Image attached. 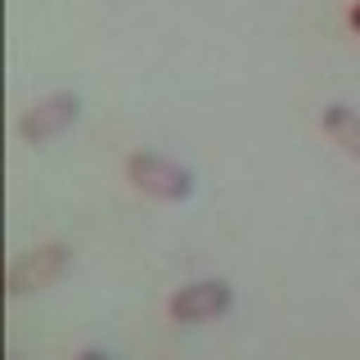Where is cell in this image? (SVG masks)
Segmentation results:
<instances>
[{"instance_id":"obj_7","label":"cell","mask_w":360,"mask_h":360,"mask_svg":"<svg viewBox=\"0 0 360 360\" xmlns=\"http://www.w3.org/2000/svg\"><path fill=\"white\" fill-rule=\"evenodd\" d=\"M352 27L360 32V5H352Z\"/></svg>"},{"instance_id":"obj_1","label":"cell","mask_w":360,"mask_h":360,"mask_svg":"<svg viewBox=\"0 0 360 360\" xmlns=\"http://www.w3.org/2000/svg\"><path fill=\"white\" fill-rule=\"evenodd\" d=\"M127 180L140 189V194L162 198V202H180V198L194 194V176H189L180 162H172V158H158V153H131Z\"/></svg>"},{"instance_id":"obj_5","label":"cell","mask_w":360,"mask_h":360,"mask_svg":"<svg viewBox=\"0 0 360 360\" xmlns=\"http://www.w3.org/2000/svg\"><path fill=\"white\" fill-rule=\"evenodd\" d=\"M320 122H324V131L333 135V144H342V153L360 158V112H352L347 104H329Z\"/></svg>"},{"instance_id":"obj_6","label":"cell","mask_w":360,"mask_h":360,"mask_svg":"<svg viewBox=\"0 0 360 360\" xmlns=\"http://www.w3.org/2000/svg\"><path fill=\"white\" fill-rule=\"evenodd\" d=\"M77 360H112V356H108V352H95V347H90V352H82Z\"/></svg>"},{"instance_id":"obj_3","label":"cell","mask_w":360,"mask_h":360,"mask_svg":"<svg viewBox=\"0 0 360 360\" xmlns=\"http://www.w3.org/2000/svg\"><path fill=\"white\" fill-rule=\"evenodd\" d=\"M63 270H68V248L63 243L32 248V252H22L18 262L9 266V292H14V297H22V292H41V288H50Z\"/></svg>"},{"instance_id":"obj_8","label":"cell","mask_w":360,"mask_h":360,"mask_svg":"<svg viewBox=\"0 0 360 360\" xmlns=\"http://www.w3.org/2000/svg\"><path fill=\"white\" fill-rule=\"evenodd\" d=\"M9 360H18V356H9Z\"/></svg>"},{"instance_id":"obj_2","label":"cell","mask_w":360,"mask_h":360,"mask_svg":"<svg viewBox=\"0 0 360 360\" xmlns=\"http://www.w3.org/2000/svg\"><path fill=\"white\" fill-rule=\"evenodd\" d=\"M230 302H234V292L225 279H198V284H185L167 302V315L176 324H207V320L230 311Z\"/></svg>"},{"instance_id":"obj_4","label":"cell","mask_w":360,"mask_h":360,"mask_svg":"<svg viewBox=\"0 0 360 360\" xmlns=\"http://www.w3.org/2000/svg\"><path fill=\"white\" fill-rule=\"evenodd\" d=\"M77 112H82V99H77V95H50V99H41V104H32L27 112H22L18 131H22V140L41 144V140L63 135L77 122Z\"/></svg>"}]
</instances>
